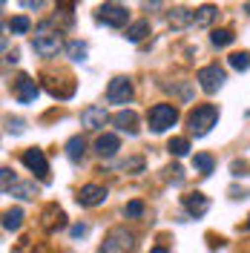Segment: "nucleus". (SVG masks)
<instances>
[{"instance_id": "obj_19", "label": "nucleus", "mask_w": 250, "mask_h": 253, "mask_svg": "<svg viewBox=\"0 0 250 253\" xmlns=\"http://www.w3.org/2000/svg\"><path fill=\"white\" fill-rule=\"evenodd\" d=\"M193 167H196L202 175H210V173H213V167H216V161H213L210 153H199V156L193 158Z\"/></svg>"}, {"instance_id": "obj_6", "label": "nucleus", "mask_w": 250, "mask_h": 253, "mask_svg": "<svg viewBox=\"0 0 250 253\" xmlns=\"http://www.w3.org/2000/svg\"><path fill=\"white\" fill-rule=\"evenodd\" d=\"M98 23H104V26H112V29H121L126 20H129V9L121 6V3H104V6H98Z\"/></svg>"}, {"instance_id": "obj_2", "label": "nucleus", "mask_w": 250, "mask_h": 253, "mask_svg": "<svg viewBox=\"0 0 250 253\" xmlns=\"http://www.w3.org/2000/svg\"><path fill=\"white\" fill-rule=\"evenodd\" d=\"M219 121V110L213 107V104H202V107H196V110L187 115V124H190V132L196 135V138H202L207 135L213 126Z\"/></svg>"}, {"instance_id": "obj_1", "label": "nucleus", "mask_w": 250, "mask_h": 253, "mask_svg": "<svg viewBox=\"0 0 250 253\" xmlns=\"http://www.w3.org/2000/svg\"><path fill=\"white\" fill-rule=\"evenodd\" d=\"M32 49L41 55V58H55L61 52V32L52 29V20H43L35 35H32Z\"/></svg>"}, {"instance_id": "obj_30", "label": "nucleus", "mask_w": 250, "mask_h": 253, "mask_svg": "<svg viewBox=\"0 0 250 253\" xmlns=\"http://www.w3.org/2000/svg\"><path fill=\"white\" fill-rule=\"evenodd\" d=\"M15 196H20V199H35V187H32V184H20V187L15 190Z\"/></svg>"}, {"instance_id": "obj_13", "label": "nucleus", "mask_w": 250, "mask_h": 253, "mask_svg": "<svg viewBox=\"0 0 250 253\" xmlns=\"http://www.w3.org/2000/svg\"><path fill=\"white\" fill-rule=\"evenodd\" d=\"M43 227H46L49 233H55V230L66 227V213H63L58 205H49L46 210H43Z\"/></svg>"}, {"instance_id": "obj_29", "label": "nucleus", "mask_w": 250, "mask_h": 253, "mask_svg": "<svg viewBox=\"0 0 250 253\" xmlns=\"http://www.w3.org/2000/svg\"><path fill=\"white\" fill-rule=\"evenodd\" d=\"M6 129L15 132V135H20V132H23V118H6Z\"/></svg>"}, {"instance_id": "obj_16", "label": "nucleus", "mask_w": 250, "mask_h": 253, "mask_svg": "<svg viewBox=\"0 0 250 253\" xmlns=\"http://www.w3.org/2000/svg\"><path fill=\"white\" fill-rule=\"evenodd\" d=\"M216 15H219L216 6H199V9L193 12V26H196V29H204V26H210V23L216 20Z\"/></svg>"}, {"instance_id": "obj_11", "label": "nucleus", "mask_w": 250, "mask_h": 253, "mask_svg": "<svg viewBox=\"0 0 250 253\" xmlns=\"http://www.w3.org/2000/svg\"><path fill=\"white\" fill-rule=\"evenodd\" d=\"M110 121V115L104 107H86V110H81V124L86 126V129H101V126Z\"/></svg>"}, {"instance_id": "obj_28", "label": "nucleus", "mask_w": 250, "mask_h": 253, "mask_svg": "<svg viewBox=\"0 0 250 253\" xmlns=\"http://www.w3.org/2000/svg\"><path fill=\"white\" fill-rule=\"evenodd\" d=\"M0 173H3V193H9V190L15 187V173H12L9 167H3Z\"/></svg>"}, {"instance_id": "obj_3", "label": "nucleus", "mask_w": 250, "mask_h": 253, "mask_svg": "<svg viewBox=\"0 0 250 253\" xmlns=\"http://www.w3.org/2000/svg\"><path fill=\"white\" fill-rule=\"evenodd\" d=\"M175 121H178V110L172 104H156L147 112V124H150L153 132H164V129L175 126Z\"/></svg>"}, {"instance_id": "obj_34", "label": "nucleus", "mask_w": 250, "mask_h": 253, "mask_svg": "<svg viewBox=\"0 0 250 253\" xmlns=\"http://www.w3.org/2000/svg\"><path fill=\"white\" fill-rule=\"evenodd\" d=\"M150 253H167V248H153Z\"/></svg>"}, {"instance_id": "obj_35", "label": "nucleus", "mask_w": 250, "mask_h": 253, "mask_svg": "<svg viewBox=\"0 0 250 253\" xmlns=\"http://www.w3.org/2000/svg\"><path fill=\"white\" fill-rule=\"evenodd\" d=\"M245 12H250V0H248V3H245Z\"/></svg>"}, {"instance_id": "obj_15", "label": "nucleus", "mask_w": 250, "mask_h": 253, "mask_svg": "<svg viewBox=\"0 0 250 253\" xmlns=\"http://www.w3.org/2000/svg\"><path fill=\"white\" fill-rule=\"evenodd\" d=\"M112 121H115V126H118L121 132H129V135H135V132H138V115H135L132 110H121Z\"/></svg>"}, {"instance_id": "obj_24", "label": "nucleus", "mask_w": 250, "mask_h": 253, "mask_svg": "<svg viewBox=\"0 0 250 253\" xmlns=\"http://www.w3.org/2000/svg\"><path fill=\"white\" fill-rule=\"evenodd\" d=\"M227 61H230V66H233V69H239V72H248V69H250V52H233Z\"/></svg>"}, {"instance_id": "obj_23", "label": "nucleus", "mask_w": 250, "mask_h": 253, "mask_svg": "<svg viewBox=\"0 0 250 253\" xmlns=\"http://www.w3.org/2000/svg\"><path fill=\"white\" fill-rule=\"evenodd\" d=\"M167 150H170L172 156H187L190 153V141L187 138H178V135H175V138H170V141H167Z\"/></svg>"}, {"instance_id": "obj_10", "label": "nucleus", "mask_w": 250, "mask_h": 253, "mask_svg": "<svg viewBox=\"0 0 250 253\" xmlns=\"http://www.w3.org/2000/svg\"><path fill=\"white\" fill-rule=\"evenodd\" d=\"M38 84L29 78V75H20V78L15 81V98L20 101V104H35V98H38Z\"/></svg>"}, {"instance_id": "obj_32", "label": "nucleus", "mask_w": 250, "mask_h": 253, "mask_svg": "<svg viewBox=\"0 0 250 253\" xmlns=\"http://www.w3.org/2000/svg\"><path fill=\"white\" fill-rule=\"evenodd\" d=\"M230 170H233V175H248L245 170H248V164H242V161H233L230 164Z\"/></svg>"}, {"instance_id": "obj_14", "label": "nucleus", "mask_w": 250, "mask_h": 253, "mask_svg": "<svg viewBox=\"0 0 250 253\" xmlns=\"http://www.w3.org/2000/svg\"><path fill=\"white\" fill-rule=\"evenodd\" d=\"M181 202H184V207H187V213H190V216H196V219L204 216V213H207V207H210V202H207V196H204V193H187Z\"/></svg>"}, {"instance_id": "obj_20", "label": "nucleus", "mask_w": 250, "mask_h": 253, "mask_svg": "<svg viewBox=\"0 0 250 253\" xmlns=\"http://www.w3.org/2000/svg\"><path fill=\"white\" fill-rule=\"evenodd\" d=\"M20 221H23V210H20V207H12V210L3 213V227H6V230H17Z\"/></svg>"}, {"instance_id": "obj_17", "label": "nucleus", "mask_w": 250, "mask_h": 253, "mask_svg": "<svg viewBox=\"0 0 250 253\" xmlns=\"http://www.w3.org/2000/svg\"><path fill=\"white\" fill-rule=\"evenodd\" d=\"M170 26H172L175 32H181V29H187V26H193V9H172Z\"/></svg>"}, {"instance_id": "obj_21", "label": "nucleus", "mask_w": 250, "mask_h": 253, "mask_svg": "<svg viewBox=\"0 0 250 253\" xmlns=\"http://www.w3.org/2000/svg\"><path fill=\"white\" fill-rule=\"evenodd\" d=\"M150 32V23L147 20H138V23H132L129 29H126V41H132V43H138V41H144V35Z\"/></svg>"}, {"instance_id": "obj_8", "label": "nucleus", "mask_w": 250, "mask_h": 253, "mask_svg": "<svg viewBox=\"0 0 250 253\" xmlns=\"http://www.w3.org/2000/svg\"><path fill=\"white\" fill-rule=\"evenodd\" d=\"M129 98H132V84H129V78H124V75L112 78L110 86H107V101L110 104H129Z\"/></svg>"}, {"instance_id": "obj_27", "label": "nucleus", "mask_w": 250, "mask_h": 253, "mask_svg": "<svg viewBox=\"0 0 250 253\" xmlns=\"http://www.w3.org/2000/svg\"><path fill=\"white\" fill-rule=\"evenodd\" d=\"M141 213H144V205H141L138 199H135V202H129V205L124 207V216H129V219H138Z\"/></svg>"}, {"instance_id": "obj_18", "label": "nucleus", "mask_w": 250, "mask_h": 253, "mask_svg": "<svg viewBox=\"0 0 250 253\" xmlns=\"http://www.w3.org/2000/svg\"><path fill=\"white\" fill-rule=\"evenodd\" d=\"M83 150H86V141L81 135H72L66 141V156H69V161H81L83 158Z\"/></svg>"}, {"instance_id": "obj_22", "label": "nucleus", "mask_w": 250, "mask_h": 253, "mask_svg": "<svg viewBox=\"0 0 250 253\" xmlns=\"http://www.w3.org/2000/svg\"><path fill=\"white\" fill-rule=\"evenodd\" d=\"M236 35L230 29H213V35H210V43L213 46H227V43H233Z\"/></svg>"}, {"instance_id": "obj_31", "label": "nucleus", "mask_w": 250, "mask_h": 253, "mask_svg": "<svg viewBox=\"0 0 250 253\" xmlns=\"http://www.w3.org/2000/svg\"><path fill=\"white\" fill-rule=\"evenodd\" d=\"M86 233H89V224H83V221L72 224V236H75V239H83Z\"/></svg>"}, {"instance_id": "obj_4", "label": "nucleus", "mask_w": 250, "mask_h": 253, "mask_svg": "<svg viewBox=\"0 0 250 253\" xmlns=\"http://www.w3.org/2000/svg\"><path fill=\"white\" fill-rule=\"evenodd\" d=\"M196 81H199V86H202L207 95H213L224 86L227 75H224V69H221L219 63H207V66H202V69L196 72Z\"/></svg>"}, {"instance_id": "obj_26", "label": "nucleus", "mask_w": 250, "mask_h": 253, "mask_svg": "<svg viewBox=\"0 0 250 253\" xmlns=\"http://www.w3.org/2000/svg\"><path fill=\"white\" fill-rule=\"evenodd\" d=\"M9 29L15 32V35H23V32H29V29H32V23H29V17H26V15H17V17H12Z\"/></svg>"}, {"instance_id": "obj_5", "label": "nucleus", "mask_w": 250, "mask_h": 253, "mask_svg": "<svg viewBox=\"0 0 250 253\" xmlns=\"http://www.w3.org/2000/svg\"><path fill=\"white\" fill-rule=\"evenodd\" d=\"M132 248H135L132 233H129L126 227H112L110 236H107V242L101 245V251L98 253H132Z\"/></svg>"}, {"instance_id": "obj_33", "label": "nucleus", "mask_w": 250, "mask_h": 253, "mask_svg": "<svg viewBox=\"0 0 250 253\" xmlns=\"http://www.w3.org/2000/svg\"><path fill=\"white\" fill-rule=\"evenodd\" d=\"M20 6H23V9H41L43 3H41V0H23Z\"/></svg>"}, {"instance_id": "obj_25", "label": "nucleus", "mask_w": 250, "mask_h": 253, "mask_svg": "<svg viewBox=\"0 0 250 253\" xmlns=\"http://www.w3.org/2000/svg\"><path fill=\"white\" fill-rule=\"evenodd\" d=\"M66 55H69L72 61H83V58H86V43H81V41H69V43H66Z\"/></svg>"}, {"instance_id": "obj_12", "label": "nucleus", "mask_w": 250, "mask_h": 253, "mask_svg": "<svg viewBox=\"0 0 250 253\" xmlns=\"http://www.w3.org/2000/svg\"><path fill=\"white\" fill-rule=\"evenodd\" d=\"M118 150H121V141H118V135H112V132H104V135L95 138V153L101 158H112Z\"/></svg>"}, {"instance_id": "obj_9", "label": "nucleus", "mask_w": 250, "mask_h": 253, "mask_svg": "<svg viewBox=\"0 0 250 253\" xmlns=\"http://www.w3.org/2000/svg\"><path fill=\"white\" fill-rule=\"evenodd\" d=\"M75 202L81 207H98L107 202V187L104 184H83L78 190V196H75Z\"/></svg>"}, {"instance_id": "obj_7", "label": "nucleus", "mask_w": 250, "mask_h": 253, "mask_svg": "<svg viewBox=\"0 0 250 253\" xmlns=\"http://www.w3.org/2000/svg\"><path fill=\"white\" fill-rule=\"evenodd\" d=\"M20 161H23V167H26L29 173H35L41 181H49V161H46V156H43V150L29 147V150H23Z\"/></svg>"}]
</instances>
